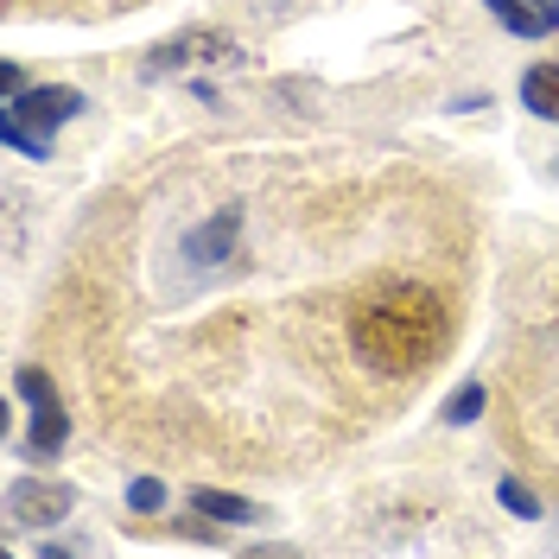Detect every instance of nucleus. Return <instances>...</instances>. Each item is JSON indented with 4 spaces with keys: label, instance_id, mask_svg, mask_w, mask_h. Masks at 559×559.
I'll list each match as a JSON object with an SVG mask.
<instances>
[{
    "label": "nucleus",
    "instance_id": "1",
    "mask_svg": "<svg viewBox=\"0 0 559 559\" xmlns=\"http://www.w3.org/2000/svg\"><path fill=\"white\" fill-rule=\"evenodd\" d=\"M452 337V312L432 286H388L349 318V349L376 376H414Z\"/></svg>",
    "mask_w": 559,
    "mask_h": 559
},
{
    "label": "nucleus",
    "instance_id": "2",
    "mask_svg": "<svg viewBox=\"0 0 559 559\" xmlns=\"http://www.w3.org/2000/svg\"><path fill=\"white\" fill-rule=\"evenodd\" d=\"M242 58V45L229 33H178L166 38V45H153L146 51V64H140V76H178V70H198V64H236Z\"/></svg>",
    "mask_w": 559,
    "mask_h": 559
},
{
    "label": "nucleus",
    "instance_id": "3",
    "mask_svg": "<svg viewBox=\"0 0 559 559\" xmlns=\"http://www.w3.org/2000/svg\"><path fill=\"white\" fill-rule=\"evenodd\" d=\"M13 388H20V394L33 401V439H26V445H33L38 457H51L58 445H64V432H70L64 401H58L51 376H45V369H20V376H13Z\"/></svg>",
    "mask_w": 559,
    "mask_h": 559
},
{
    "label": "nucleus",
    "instance_id": "4",
    "mask_svg": "<svg viewBox=\"0 0 559 559\" xmlns=\"http://www.w3.org/2000/svg\"><path fill=\"white\" fill-rule=\"evenodd\" d=\"M76 108H83V96H76L70 83H45V90H26V96H13V103H7V121H20L26 134L51 140V128H58V121H70Z\"/></svg>",
    "mask_w": 559,
    "mask_h": 559
},
{
    "label": "nucleus",
    "instance_id": "5",
    "mask_svg": "<svg viewBox=\"0 0 559 559\" xmlns=\"http://www.w3.org/2000/svg\"><path fill=\"white\" fill-rule=\"evenodd\" d=\"M70 496L64 484H38V477H20V484L7 489V515L20 527H51V522H64L70 515Z\"/></svg>",
    "mask_w": 559,
    "mask_h": 559
},
{
    "label": "nucleus",
    "instance_id": "6",
    "mask_svg": "<svg viewBox=\"0 0 559 559\" xmlns=\"http://www.w3.org/2000/svg\"><path fill=\"white\" fill-rule=\"evenodd\" d=\"M484 7L522 38H547L559 26V0H484Z\"/></svg>",
    "mask_w": 559,
    "mask_h": 559
},
{
    "label": "nucleus",
    "instance_id": "7",
    "mask_svg": "<svg viewBox=\"0 0 559 559\" xmlns=\"http://www.w3.org/2000/svg\"><path fill=\"white\" fill-rule=\"evenodd\" d=\"M236 229H242V210H216L204 229H191V261H223L229 248H236Z\"/></svg>",
    "mask_w": 559,
    "mask_h": 559
},
{
    "label": "nucleus",
    "instance_id": "8",
    "mask_svg": "<svg viewBox=\"0 0 559 559\" xmlns=\"http://www.w3.org/2000/svg\"><path fill=\"white\" fill-rule=\"evenodd\" d=\"M522 103L540 115V121H559V64H534L522 76Z\"/></svg>",
    "mask_w": 559,
    "mask_h": 559
},
{
    "label": "nucleus",
    "instance_id": "9",
    "mask_svg": "<svg viewBox=\"0 0 559 559\" xmlns=\"http://www.w3.org/2000/svg\"><path fill=\"white\" fill-rule=\"evenodd\" d=\"M191 509H198V515H216V522H254V515H261L254 502L223 496V489H191Z\"/></svg>",
    "mask_w": 559,
    "mask_h": 559
},
{
    "label": "nucleus",
    "instance_id": "10",
    "mask_svg": "<svg viewBox=\"0 0 559 559\" xmlns=\"http://www.w3.org/2000/svg\"><path fill=\"white\" fill-rule=\"evenodd\" d=\"M477 414H484V388H477V382H464V388L452 394V401H445V419H452V426H471Z\"/></svg>",
    "mask_w": 559,
    "mask_h": 559
},
{
    "label": "nucleus",
    "instance_id": "11",
    "mask_svg": "<svg viewBox=\"0 0 559 559\" xmlns=\"http://www.w3.org/2000/svg\"><path fill=\"white\" fill-rule=\"evenodd\" d=\"M0 140H7V146H20V153H33V159H51V140L26 134V128H20V121H7V115H0Z\"/></svg>",
    "mask_w": 559,
    "mask_h": 559
},
{
    "label": "nucleus",
    "instance_id": "12",
    "mask_svg": "<svg viewBox=\"0 0 559 559\" xmlns=\"http://www.w3.org/2000/svg\"><path fill=\"white\" fill-rule=\"evenodd\" d=\"M496 496H502V509H515L522 522H534V515H540V502H534V489H527V484H515V477H502V489H496Z\"/></svg>",
    "mask_w": 559,
    "mask_h": 559
},
{
    "label": "nucleus",
    "instance_id": "13",
    "mask_svg": "<svg viewBox=\"0 0 559 559\" xmlns=\"http://www.w3.org/2000/svg\"><path fill=\"white\" fill-rule=\"evenodd\" d=\"M128 502H134L140 515H153V509H159V502H166V489L153 484V477H134V484H128Z\"/></svg>",
    "mask_w": 559,
    "mask_h": 559
},
{
    "label": "nucleus",
    "instance_id": "14",
    "mask_svg": "<svg viewBox=\"0 0 559 559\" xmlns=\"http://www.w3.org/2000/svg\"><path fill=\"white\" fill-rule=\"evenodd\" d=\"M0 90H7V103H13V96H26V70L7 64V70H0Z\"/></svg>",
    "mask_w": 559,
    "mask_h": 559
}]
</instances>
